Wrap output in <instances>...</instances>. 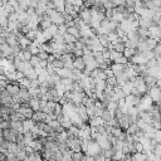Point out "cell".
Returning a JSON list of instances; mask_svg holds the SVG:
<instances>
[{
  "label": "cell",
  "instance_id": "31",
  "mask_svg": "<svg viewBox=\"0 0 161 161\" xmlns=\"http://www.w3.org/2000/svg\"><path fill=\"white\" fill-rule=\"evenodd\" d=\"M108 39H110V42H111L112 44H115V43L120 39V37L117 35V33H116V32H112V33H110V34H108Z\"/></svg>",
  "mask_w": 161,
  "mask_h": 161
},
{
  "label": "cell",
  "instance_id": "35",
  "mask_svg": "<svg viewBox=\"0 0 161 161\" xmlns=\"http://www.w3.org/2000/svg\"><path fill=\"white\" fill-rule=\"evenodd\" d=\"M86 24H85V22L80 19V18H77V19H74V27H77V28H82V27H85Z\"/></svg>",
  "mask_w": 161,
  "mask_h": 161
},
{
  "label": "cell",
  "instance_id": "1",
  "mask_svg": "<svg viewBox=\"0 0 161 161\" xmlns=\"http://www.w3.org/2000/svg\"><path fill=\"white\" fill-rule=\"evenodd\" d=\"M22 133L14 128H9V130H2V137H4L5 140H8L9 142H17L19 136Z\"/></svg>",
  "mask_w": 161,
  "mask_h": 161
},
{
  "label": "cell",
  "instance_id": "40",
  "mask_svg": "<svg viewBox=\"0 0 161 161\" xmlns=\"http://www.w3.org/2000/svg\"><path fill=\"white\" fill-rule=\"evenodd\" d=\"M105 73H106V75H107V78H111V77H115V74H113V72H112V69H111V67H110V68H107V69H105Z\"/></svg>",
  "mask_w": 161,
  "mask_h": 161
},
{
  "label": "cell",
  "instance_id": "44",
  "mask_svg": "<svg viewBox=\"0 0 161 161\" xmlns=\"http://www.w3.org/2000/svg\"><path fill=\"white\" fill-rule=\"evenodd\" d=\"M108 161H115V160H108Z\"/></svg>",
  "mask_w": 161,
  "mask_h": 161
},
{
  "label": "cell",
  "instance_id": "14",
  "mask_svg": "<svg viewBox=\"0 0 161 161\" xmlns=\"http://www.w3.org/2000/svg\"><path fill=\"white\" fill-rule=\"evenodd\" d=\"M60 82H62V85L64 86L65 92H72V91H73V85H74V82H73L70 78H63Z\"/></svg>",
  "mask_w": 161,
  "mask_h": 161
},
{
  "label": "cell",
  "instance_id": "12",
  "mask_svg": "<svg viewBox=\"0 0 161 161\" xmlns=\"http://www.w3.org/2000/svg\"><path fill=\"white\" fill-rule=\"evenodd\" d=\"M55 73L63 79V78H70L72 77V74H73V72H72V69H68V68H60V69H55Z\"/></svg>",
  "mask_w": 161,
  "mask_h": 161
},
{
  "label": "cell",
  "instance_id": "26",
  "mask_svg": "<svg viewBox=\"0 0 161 161\" xmlns=\"http://www.w3.org/2000/svg\"><path fill=\"white\" fill-rule=\"evenodd\" d=\"M39 30H42V29H39ZM37 35H38V30H29V32L25 34V37H27L29 40H32V42H34V40L37 39Z\"/></svg>",
  "mask_w": 161,
  "mask_h": 161
},
{
  "label": "cell",
  "instance_id": "19",
  "mask_svg": "<svg viewBox=\"0 0 161 161\" xmlns=\"http://www.w3.org/2000/svg\"><path fill=\"white\" fill-rule=\"evenodd\" d=\"M131 157H132V161H147L148 160V156L145 152H136Z\"/></svg>",
  "mask_w": 161,
  "mask_h": 161
},
{
  "label": "cell",
  "instance_id": "18",
  "mask_svg": "<svg viewBox=\"0 0 161 161\" xmlns=\"http://www.w3.org/2000/svg\"><path fill=\"white\" fill-rule=\"evenodd\" d=\"M145 43H146V45H147V48H148L150 50H153V49L158 45V40H157L156 38H147V39L145 40Z\"/></svg>",
  "mask_w": 161,
  "mask_h": 161
},
{
  "label": "cell",
  "instance_id": "7",
  "mask_svg": "<svg viewBox=\"0 0 161 161\" xmlns=\"http://www.w3.org/2000/svg\"><path fill=\"white\" fill-rule=\"evenodd\" d=\"M118 121V125L122 130H127L130 126H131V120H130V115H122L121 118L117 120Z\"/></svg>",
  "mask_w": 161,
  "mask_h": 161
},
{
  "label": "cell",
  "instance_id": "11",
  "mask_svg": "<svg viewBox=\"0 0 161 161\" xmlns=\"http://www.w3.org/2000/svg\"><path fill=\"white\" fill-rule=\"evenodd\" d=\"M73 69H78V70H85L86 69V63L83 60V58H74L73 60Z\"/></svg>",
  "mask_w": 161,
  "mask_h": 161
},
{
  "label": "cell",
  "instance_id": "20",
  "mask_svg": "<svg viewBox=\"0 0 161 161\" xmlns=\"http://www.w3.org/2000/svg\"><path fill=\"white\" fill-rule=\"evenodd\" d=\"M138 25H140V28L148 29L151 25H153V22H152V20H150V19H143V18H140V20H138Z\"/></svg>",
  "mask_w": 161,
  "mask_h": 161
},
{
  "label": "cell",
  "instance_id": "15",
  "mask_svg": "<svg viewBox=\"0 0 161 161\" xmlns=\"http://www.w3.org/2000/svg\"><path fill=\"white\" fill-rule=\"evenodd\" d=\"M47 113H44L43 111H38V112H34V116H33V120L37 122V123H39V122H45V120H47Z\"/></svg>",
  "mask_w": 161,
  "mask_h": 161
},
{
  "label": "cell",
  "instance_id": "8",
  "mask_svg": "<svg viewBox=\"0 0 161 161\" xmlns=\"http://www.w3.org/2000/svg\"><path fill=\"white\" fill-rule=\"evenodd\" d=\"M52 3L57 12H59V13L65 12V0H52Z\"/></svg>",
  "mask_w": 161,
  "mask_h": 161
},
{
  "label": "cell",
  "instance_id": "10",
  "mask_svg": "<svg viewBox=\"0 0 161 161\" xmlns=\"http://www.w3.org/2000/svg\"><path fill=\"white\" fill-rule=\"evenodd\" d=\"M35 126H37V122L33 118H27V120L23 121V127H24L25 132H30Z\"/></svg>",
  "mask_w": 161,
  "mask_h": 161
},
{
  "label": "cell",
  "instance_id": "13",
  "mask_svg": "<svg viewBox=\"0 0 161 161\" xmlns=\"http://www.w3.org/2000/svg\"><path fill=\"white\" fill-rule=\"evenodd\" d=\"M29 107L34 111V112H38V111H42V106H40V100L35 98V97H32L30 101H29Z\"/></svg>",
  "mask_w": 161,
  "mask_h": 161
},
{
  "label": "cell",
  "instance_id": "3",
  "mask_svg": "<svg viewBox=\"0 0 161 161\" xmlns=\"http://www.w3.org/2000/svg\"><path fill=\"white\" fill-rule=\"evenodd\" d=\"M101 152H102L101 146H100L96 141L91 140L90 146H88V151H87V153H86V155H88V156H91V157H96V156H97L98 153H101Z\"/></svg>",
  "mask_w": 161,
  "mask_h": 161
},
{
  "label": "cell",
  "instance_id": "43",
  "mask_svg": "<svg viewBox=\"0 0 161 161\" xmlns=\"http://www.w3.org/2000/svg\"><path fill=\"white\" fill-rule=\"evenodd\" d=\"M160 113H161V107H160Z\"/></svg>",
  "mask_w": 161,
  "mask_h": 161
},
{
  "label": "cell",
  "instance_id": "37",
  "mask_svg": "<svg viewBox=\"0 0 161 161\" xmlns=\"http://www.w3.org/2000/svg\"><path fill=\"white\" fill-rule=\"evenodd\" d=\"M95 158V161H108L107 158H106V156H105V153H103V150H102V152L101 153H98L96 157H93Z\"/></svg>",
  "mask_w": 161,
  "mask_h": 161
},
{
  "label": "cell",
  "instance_id": "23",
  "mask_svg": "<svg viewBox=\"0 0 161 161\" xmlns=\"http://www.w3.org/2000/svg\"><path fill=\"white\" fill-rule=\"evenodd\" d=\"M68 33L72 34V35H74L77 39H80V30H79V28H77V27H70V28L68 29Z\"/></svg>",
  "mask_w": 161,
  "mask_h": 161
},
{
  "label": "cell",
  "instance_id": "32",
  "mask_svg": "<svg viewBox=\"0 0 161 161\" xmlns=\"http://www.w3.org/2000/svg\"><path fill=\"white\" fill-rule=\"evenodd\" d=\"M40 60H42V59H40L38 55H33V58L30 59V64L35 68V67H38V65L40 64Z\"/></svg>",
  "mask_w": 161,
  "mask_h": 161
},
{
  "label": "cell",
  "instance_id": "33",
  "mask_svg": "<svg viewBox=\"0 0 161 161\" xmlns=\"http://www.w3.org/2000/svg\"><path fill=\"white\" fill-rule=\"evenodd\" d=\"M85 153L82 152H73V157H72V161H82Z\"/></svg>",
  "mask_w": 161,
  "mask_h": 161
},
{
  "label": "cell",
  "instance_id": "22",
  "mask_svg": "<svg viewBox=\"0 0 161 161\" xmlns=\"http://www.w3.org/2000/svg\"><path fill=\"white\" fill-rule=\"evenodd\" d=\"M136 53H137V50H136V49H133V48H126V49H125V52H123V55H125L128 60H131V58H132Z\"/></svg>",
  "mask_w": 161,
  "mask_h": 161
},
{
  "label": "cell",
  "instance_id": "27",
  "mask_svg": "<svg viewBox=\"0 0 161 161\" xmlns=\"http://www.w3.org/2000/svg\"><path fill=\"white\" fill-rule=\"evenodd\" d=\"M115 96L118 98V100H122V98H126V95H125V92L122 91V88L121 87H116L115 88Z\"/></svg>",
  "mask_w": 161,
  "mask_h": 161
},
{
  "label": "cell",
  "instance_id": "16",
  "mask_svg": "<svg viewBox=\"0 0 161 161\" xmlns=\"http://www.w3.org/2000/svg\"><path fill=\"white\" fill-rule=\"evenodd\" d=\"M125 49H126V44H125V42L120 38V39L113 44V50L120 52V53H123V52H125Z\"/></svg>",
  "mask_w": 161,
  "mask_h": 161
},
{
  "label": "cell",
  "instance_id": "17",
  "mask_svg": "<svg viewBox=\"0 0 161 161\" xmlns=\"http://www.w3.org/2000/svg\"><path fill=\"white\" fill-rule=\"evenodd\" d=\"M143 79H145V82H146V85H147L148 88L156 86V82H157V78H156V77H153V75H151V74H147V75L143 77Z\"/></svg>",
  "mask_w": 161,
  "mask_h": 161
},
{
  "label": "cell",
  "instance_id": "21",
  "mask_svg": "<svg viewBox=\"0 0 161 161\" xmlns=\"http://www.w3.org/2000/svg\"><path fill=\"white\" fill-rule=\"evenodd\" d=\"M102 118L105 120V122L107 123V122H110L112 118H115V113L113 112H111V111H108L107 108L103 111V113H102Z\"/></svg>",
  "mask_w": 161,
  "mask_h": 161
},
{
  "label": "cell",
  "instance_id": "36",
  "mask_svg": "<svg viewBox=\"0 0 161 161\" xmlns=\"http://www.w3.org/2000/svg\"><path fill=\"white\" fill-rule=\"evenodd\" d=\"M156 143H161V130H157L156 131V133H155V136H153V138H152Z\"/></svg>",
  "mask_w": 161,
  "mask_h": 161
},
{
  "label": "cell",
  "instance_id": "9",
  "mask_svg": "<svg viewBox=\"0 0 161 161\" xmlns=\"http://www.w3.org/2000/svg\"><path fill=\"white\" fill-rule=\"evenodd\" d=\"M88 125H90L91 127H100V126H105L106 122H105V120H103L102 117H98V116H97V117L90 118Z\"/></svg>",
  "mask_w": 161,
  "mask_h": 161
},
{
  "label": "cell",
  "instance_id": "38",
  "mask_svg": "<svg viewBox=\"0 0 161 161\" xmlns=\"http://www.w3.org/2000/svg\"><path fill=\"white\" fill-rule=\"evenodd\" d=\"M49 53H47V52H44V50H42L39 54H38V57L42 59V60H48V58H49Z\"/></svg>",
  "mask_w": 161,
  "mask_h": 161
},
{
  "label": "cell",
  "instance_id": "6",
  "mask_svg": "<svg viewBox=\"0 0 161 161\" xmlns=\"http://www.w3.org/2000/svg\"><path fill=\"white\" fill-rule=\"evenodd\" d=\"M127 67H128V64H118V63H113V64L111 65V69H112L115 77H117V75L123 74V73L126 72Z\"/></svg>",
  "mask_w": 161,
  "mask_h": 161
},
{
  "label": "cell",
  "instance_id": "4",
  "mask_svg": "<svg viewBox=\"0 0 161 161\" xmlns=\"http://www.w3.org/2000/svg\"><path fill=\"white\" fill-rule=\"evenodd\" d=\"M86 97V93L85 92H70V102L74 103L75 106H79L83 103V100Z\"/></svg>",
  "mask_w": 161,
  "mask_h": 161
},
{
  "label": "cell",
  "instance_id": "41",
  "mask_svg": "<svg viewBox=\"0 0 161 161\" xmlns=\"http://www.w3.org/2000/svg\"><path fill=\"white\" fill-rule=\"evenodd\" d=\"M82 161H95V158H93V157H91V156H88V155H86V153H85V156H83V158H82Z\"/></svg>",
  "mask_w": 161,
  "mask_h": 161
},
{
  "label": "cell",
  "instance_id": "5",
  "mask_svg": "<svg viewBox=\"0 0 161 161\" xmlns=\"http://www.w3.org/2000/svg\"><path fill=\"white\" fill-rule=\"evenodd\" d=\"M18 112H20V113L24 116V118H25V120H27V118H33V116H34V111L29 107V103L22 105V106H20V108L18 110Z\"/></svg>",
  "mask_w": 161,
  "mask_h": 161
},
{
  "label": "cell",
  "instance_id": "24",
  "mask_svg": "<svg viewBox=\"0 0 161 161\" xmlns=\"http://www.w3.org/2000/svg\"><path fill=\"white\" fill-rule=\"evenodd\" d=\"M140 131V128H138V126H137V123H132L127 130H126V132H127V135H136L137 132Z\"/></svg>",
  "mask_w": 161,
  "mask_h": 161
},
{
  "label": "cell",
  "instance_id": "30",
  "mask_svg": "<svg viewBox=\"0 0 161 161\" xmlns=\"http://www.w3.org/2000/svg\"><path fill=\"white\" fill-rule=\"evenodd\" d=\"M68 29H69V28L67 27V24H62V25L58 27V34L64 37V35L68 33Z\"/></svg>",
  "mask_w": 161,
  "mask_h": 161
},
{
  "label": "cell",
  "instance_id": "29",
  "mask_svg": "<svg viewBox=\"0 0 161 161\" xmlns=\"http://www.w3.org/2000/svg\"><path fill=\"white\" fill-rule=\"evenodd\" d=\"M106 83H107V86H108V87H113V88H116V87H117V79H116V77L107 78V79H106Z\"/></svg>",
  "mask_w": 161,
  "mask_h": 161
},
{
  "label": "cell",
  "instance_id": "28",
  "mask_svg": "<svg viewBox=\"0 0 161 161\" xmlns=\"http://www.w3.org/2000/svg\"><path fill=\"white\" fill-rule=\"evenodd\" d=\"M108 111H111V112H116L117 110H118V102H113V101H111L108 105H107V107H106Z\"/></svg>",
  "mask_w": 161,
  "mask_h": 161
},
{
  "label": "cell",
  "instance_id": "39",
  "mask_svg": "<svg viewBox=\"0 0 161 161\" xmlns=\"http://www.w3.org/2000/svg\"><path fill=\"white\" fill-rule=\"evenodd\" d=\"M53 67H54L55 69H60V68H63V67H64V64H63V62H62L60 59H57V60H54Z\"/></svg>",
  "mask_w": 161,
  "mask_h": 161
},
{
  "label": "cell",
  "instance_id": "2",
  "mask_svg": "<svg viewBox=\"0 0 161 161\" xmlns=\"http://www.w3.org/2000/svg\"><path fill=\"white\" fill-rule=\"evenodd\" d=\"M82 142L83 140L80 137H75V138H68L67 145L73 152H82Z\"/></svg>",
  "mask_w": 161,
  "mask_h": 161
},
{
  "label": "cell",
  "instance_id": "25",
  "mask_svg": "<svg viewBox=\"0 0 161 161\" xmlns=\"http://www.w3.org/2000/svg\"><path fill=\"white\" fill-rule=\"evenodd\" d=\"M78 39L74 37V35H72V34H69V33H67L65 35H64V42H65V44H72V43H75Z\"/></svg>",
  "mask_w": 161,
  "mask_h": 161
},
{
  "label": "cell",
  "instance_id": "34",
  "mask_svg": "<svg viewBox=\"0 0 161 161\" xmlns=\"http://www.w3.org/2000/svg\"><path fill=\"white\" fill-rule=\"evenodd\" d=\"M153 155L161 158V143H157V145L155 146V148H153Z\"/></svg>",
  "mask_w": 161,
  "mask_h": 161
},
{
  "label": "cell",
  "instance_id": "42",
  "mask_svg": "<svg viewBox=\"0 0 161 161\" xmlns=\"http://www.w3.org/2000/svg\"><path fill=\"white\" fill-rule=\"evenodd\" d=\"M156 86H157L158 88H161V78H160V79H157V82H156Z\"/></svg>",
  "mask_w": 161,
  "mask_h": 161
}]
</instances>
